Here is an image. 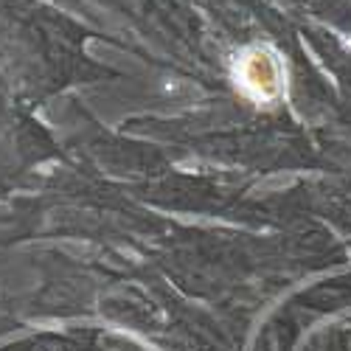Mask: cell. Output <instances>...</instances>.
I'll list each match as a JSON object with an SVG mask.
<instances>
[{"mask_svg":"<svg viewBox=\"0 0 351 351\" xmlns=\"http://www.w3.org/2000/svg\"><path fill=\"white\" fill-rule=\"evenodd\" d=\"M237 79L245 87V93H250L258 101L273 99L278 93V87H281L278 65H276L273 56L265 53V51L245 53L242 60H239V68H237Z\"/></svg>","mask_w":351,"mask_h":351,"instance_id":"cell-1","label":"cell"}]
</instances>
